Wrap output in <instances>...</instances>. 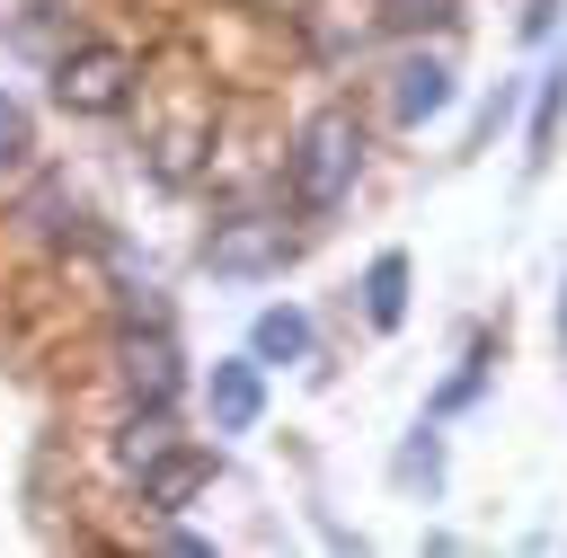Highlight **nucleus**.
Wrapping results in <instances>:
<instances>
[{"mask_svg":"<svg viewBox=\"0 0 567 558\" xmlns=\"http://www.w3.org/2000/svg\"><path fill=\"white\" fill-rule=\"evenodd\" d=\"M284 177H292V204H301L310 221L337 213V204L354 195V177H363V124H354V106H319V115H301Z\"/></svg>","mask_w":567,"mask_h":558,"instance_id":"1","label":"nucleus"},{"mask_svg":"<svg viewBox=\"0 0 567 558\" xmlns=\"http://www.w3.org/2000/svg\"><path fill=\"white\" fill-rule=\"evenodd\" d=\"M142 89V62L124 44H71L53 53V106L62 115H124Z\"/></svg>","mask_w":567,"mask_h":558,"instance_id":"2","label":"nucleus"},{"mask_svg":"<svg viewBox=\"0 0 567 558\" xmlns=\"http://www.w3.org/2000/svg\"><path fill=\"white\" fill-rule=\"evenodd\" d=\"M115 381H124V399L133 407H168L177 399V381H186V363H177V337L151 319V328H115Z\"/></svg>","mask_w":567,"mask_h":558,"instance_id":"3","label":"nucleus"},{"mask_svg":"<svg viewBox=\"0 0 567 558\" xmlns=\"http://www.w3.org/2000/svg\"><path fill=\"white\" fill-rule=\"evenodd\" d=\"M284 257H292V230H284L275 213L213 221V239H204V266H213V275H275Z\"/></svg>","mask_w":567,"mask_h":558,"instance_id":"4","label":"nucleus"},{"mask_svg":"<svg viewBox=\"0 0 567 558\" xmlns=\"http://www.w3.org/2000/svg\"><path fill=\"white\" fill-rule=\"evenodd\" d=\"M133 478H142V505H151V514H186V505L213 487V452H204V443H168V452H151Z\"/></svg>","mask_w":567,"mask_h":558,"instance_id":"5","label":"nucleus"},{"mask_svg":"<svg viewBox=\"0 0 567 558\" xmlns=\"http://www.w3.org/2000/svg\"><path fill=\"white\" fill-rule=\"evenodd\" d=\"M204 407H213V425H221V434H248V425L266 416V363H257V354H239V363H213V381H204Z\"/></svg>","mask_w":567,"mask_h":558,"instance_id":"6","label":"nucleus"},{"mask_svg":"<svg viewBox=\"0 0 567 558\" xmlns=\"http://www.w3.org/2000/svg\"><path fill=\"white\" fill-rule=\"evenodd\" d=\"M443 106H452V71H443L434 53H416V62L390 71V115H399V124H425V115H443Z\"/></svg>","mask_w":567,"mask_h":558,"instance_id":"7","label":"nucleus"},{"mask_svg":"<svg viewBox=\"0 0 567 558\" xmlns=\"http://www.w3.org/2000/svg\"><path fill=\"white\" fill-rule=\"evenodd\" d=\"M363 319H372V328H399V319H408V257H399V248H381V257L363 266Z\"/></svg>","mask_w":567,"mask_h":558,"instance_id":"8","label":"nucleus"},{"mask_svg":"<svg viewBox=\"0 0 567 558\" xmlns=\"http://www.w3.org/2000/svg\"><path fill=\"white\" fill-rule=\"evenodd\" d=\"M248 354H257V363H301V354H310V319H301L292 301L257 310V328H248Z\"/></svg>","mask_w":567,"mask_h":558,"instance_id":"9","label":"nucleus"},{"mask_svg":"<svg viewBox=\"0 0 567 558\" xmlns=\"http://www.w3.org/2000/svg\"><path fill=\"white\" fill-rule=\"evenodd\" d=\"M168 443H177V434H168V407H142V416L115 434V461H124V469H142V461H151V452H168Z\"/></svg>","mask_w":567,"mask_h":558,"instance_id":"10","label":"nucleus"},{"mask_svg":"<svg viewBox=\"0 0 567 558\" xmlns=\"http://www.w3.org/2000/svg\"><path fill=\"white\" fill-rule=\"evenodd\" d=\"M558 124H567V62H558V71L540 80V106H532V159H549Z\"/></svg>","mask_w":567,"mask_h":558,"instance_id":"11","label":"nucleus"},{"mask_svg":"<svg viewBox=\"0 0 567 558\" xmlns=\"http://www.w3.org/2000/svg\"><path fill=\"white\" fill-rule=\"evenodd\" d=\"M478 381H487V345H478V354H470V363L443 381V399H434V407H443V416H452V407H470V399H478Z\"/></svg>","mask_w":567,"mask_h":558,"instance_id":"12","label":"nucleus"},{"mask_svg":"<svg viewBox=\"0 0 567 558\" xmlns=\"http://www.w3.org/2000/svg\"><path fill=\"white\" fill-rule=\"evenodd\" d=\"M381 18H390V27H443L452 0H381Z\"/></svg>","mask_w":567,"mask_h":558,"instance_id":"13","label":"nucleus"},{"mask_svg":"<svg viewBox=\"0 0 567 558\" xmlns=\"http://www.w3.org/2000/svg\"><path fill=\"white\" fill-rule=\"evenodd\" d=\"M18 159H27V106L0 97V168H18Z\"/></svg>","mask_w":567,"mask_h":558,"instance_id":"14","label":"nucleus"},{"mask_svg":"<svg viewBox=\"0 0 567 558\" xmlns=\"http://www.w3.org/2000/svg\"><path fill=\"white\" fill-rule=\"evenodd\" d=\"M558 337H567V292H558Z\"/></svg>","mask_w":567,"mask_h":558,"instance_id":"15","label":"nucleus"}]
</instances>
